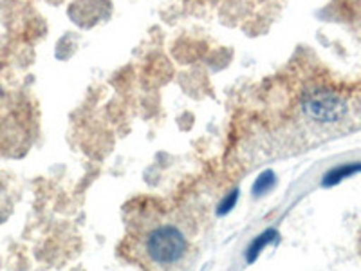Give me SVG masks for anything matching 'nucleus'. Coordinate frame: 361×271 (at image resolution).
<instances>
[{
  "instance_id": "nucleus-5",
  "label": "nucleus",
  "mask_w": 361,
  "mask_h": 271,
  "mask_svg": "<svg viewBox=\"0 0 361 271\" xmlns=\"http://www.w3.org/2000/svg\"><path fill=\"white\" fill-rule=\"evenodd\" d=\"M275 183H276L275 174L271 172V170H266L264 174H260V177L253 185V193L255 195H262V193H267L271 188H273V186H275Z\"/></svg>"
},
{
  "instance_id": "nucleus-6",
  "label": "nucleus",
  "mask_w": 361,
  "mask_h": 271,
  "mask_svg": "<svg viewBox=\"0 0 361 271\" xmlns=\"http://www.w3.org/2000/svg\"><path fill=\"white\" fill-rule=\"evenodd\" d=\"M237 199H238V192H237V190H235V192H231L230 195H228V198H226L224 201L221 203V205H219V210H217L219 214H221V215L228 214V212H230V210L235 206Z\"/></svg>"
},
{
  "instance_id": "nucleus-4",
  "label": "nucleus",
  "mask_w": 361,
  "mask_h": 271,
  "mask_svg": "<svg viewBox=\"0 0 361 271\" xmlns=\"http://www.w3.org/2000/svg\"><path fill=\"white\" fill-rule=\"evenodd\" d=\"M276 237H279V234H276L275 230H267L255 239L253 243H251V246L247 248V255H246L247 263H253V260H257V257H259L260 251H262L267 244L273 243Z\"/></svg>"
},
{
  "instance_id": "nucleus-3",
  "label": "nucleus",
  "mask_w": 361,
  "mask_h": 271,
  "mask_svg": "<svg viewBox=\"0 0 361 271\" xmlns=\"http://www.w3.org/2000/svg\"><path fill=\"white\" fill-rule=\"evenodd\" d=\"M361 172V163H345L336 167V169L329 170L324 177V186H334L340 181L347 179V177L354 176V174Z\"/></svg>"
},
{
  "instance_id": "nucleus-1",
  "label": "nucleus",
  "mask_w": 361,
  "mask_h": 271,
  "mask_svg": "<svg viewBox=\"0 0 361 271\" xmlns=\"http://www.w3.org/2000/svg\"><path fill=\"white\" fill-rule=\"evenodd\" d=\"M145 248L154 263L159 266H170L185 257L188 241L177 226L161 224L147 235Z\"/></svg>"
},
{
  "instance_id": "nucleus-2",
  "label": "nucleus",
  "mask_w": 361,
  "mask_h": 271,
  "mask_svg": "<svg viewBox=\"0 0 361 271\" xmlns=\"http://www.w3.org/2000/svg\"><path fill=\"white\" fill-rule=\"evenodd\" d=\"M302 109L316 124L333 125L347 114V103L333 90L316 89L307 92L302 100Z\"/></svg>"
}]
</instances>
